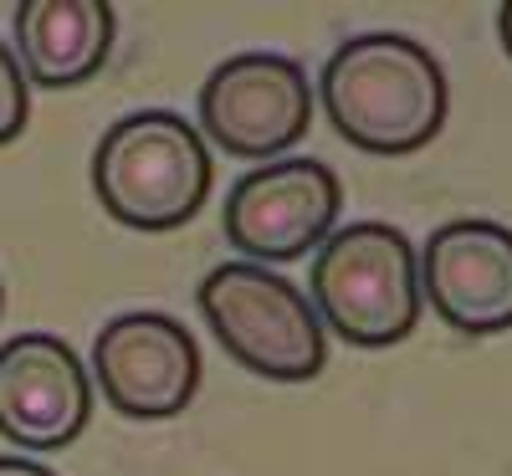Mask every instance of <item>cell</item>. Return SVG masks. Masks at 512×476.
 Segmentation results:
<instances>
[{
    "label": "cell",
    "mask_w": 512,
    "mask_h": 476,
    "mask_svg": "<svg viewBox=\"0 0 512 476\" xmlns=\"http://www.w3.org/2000/svg\"><path fill=\"white\" fill-rule=\"evenodd\" d=\"M26 118H31V82H26L16 52L0 41V149L11 139H21Z\"/></svg>",
    "instance_id": "11"
},
{
    "label": "cell",
    "mask_w": 512,
    "mask_h": 476,
    "mask_svg": "<svg viewBox=\"0 0 512 476\" xmlns=\"http://www.w3.org/2000/svg\"><path fill=\"white\" fill-rule=\"evenodd\" d=\"M318 103L338 139L359 154L400 159L425 149L446 123V72L405 31H359L338 47L318 77Z\"/></svg>",
    "instance_id": "1"
},
{
    "label": "cell",
    "mask_w": 512,
    "mask_h": 476,
    "mask_svg": "<svg viewBox=\"0 0 512 476\" xmlns=\"http://www.w3.org/2000/svg\"><path fill=\"white\" fill-rule=\"evenodd\" d=\"M93 384L128 420H169L200 389V349L169 313H118L93 338Z\"/></svg>",
    "instance_id": "7"
},
{
    "label": "cell",
    "mask_w": 512,
    "mask_h": 476,
    "mask_svg": "<svg viewBox=\"0 0 512 476\" xmlns=\"http://www.w3.org/2000/svg\"><path fill=\"white\" fill-rule=\"evenodd\" d=\"M93 420V374L57 333L0 343V436L21 451H62Z\"/></svg>",
    "instance_id": "8"
},
{
    "label": "cell",
    "mask_w": 512,
    "mask_h": 476,
    "mask_svg": "<svg viewBox=\"0 0 512 476\" xmlns=\"http://www.w3.org/2000/svg\"><path fill=\"white\" fill-rule=\"evenodd\" d=\"M308 302L354 349H390L420 323V251L400 226L349 221L338 226L308 272Z\"/></svg>",
    "instance_id": "3"
},
{
    "label": "cell",
    "mask_w": 512,
    "mask_h": 476,
    "mask_svg": "<svg viewBox=\"0 0 512 476\" xmlns=\"http://www.w3.org/2000/svg\"><path fill=\"white\" fill-rule=\"evenodd\" d=\"M497 36H502V52L512 57V0H507V6H497Z\"/></svg>",
    "instance_id": "13"
},
{
    "label": "cell",
    "mask_w": 512,
    "mask_h": 476,
    "mask_svg": "<svg viewBox=\"0 0 512 476\" xmlns=\"http://www.w3.org/2000/svg\"><path fill=\"white\" fill-rule=\"evenodd\" d=\"M200 313L216 343L251 374L303 384L323 369L328 343L308 292L256 262H226L200 282Z\"/></svg>",
    "instance_id": "4"
},
{
    "label": "cell",
    "mask_w": 512,
    "mask_h": 476,
    "mask_svg": "<svg viewBox=\"0 0 512 476\" xmlns=\"http://www.w3.org/2000/svg\"><path fill=\"white\" fill-rule=\"evenodd\" d=\"M338 210H344V185L333 169L308 154H287L226 190L221 226L246 262L277 267L323 246L338 231Z\"/></svg>",
    "instance_id": "6"
},
{
    "label": "cell",
    "mask_w": 512,
    "mask_h": 476,
    "mask_svg": "<svg viewBox=\"0 0 512 476\" xmlns=\"http://www.w3.org/2000/svg\"><path fill=\"white\" fill-rule=\"evenodd\" d=\"M313 82L282 52H236L200 88V128L231 159H287L313 128Z\"/></svg>",
    "instance_id": "5"
},
{
    "label": "cell",
    "mask_w": 512,
    "mask_h": 476,
    "mask_svg": "<svg viewBox=\"0 0 512 476\" xmlns=\"http://www.w3.org/2000/svg\"><path fill=\"white\" fill-rule=\"evenodd\" d=\"M216 164L185 113H123L93 149V195L128 231H180L210 195Z\"/></svg>",
    "instance_id": "2"
},
{
    "label": "cell",
    "mask_w": 512,
    "mask_h": 476,
    "mask_svg": "<svg viewBox=\"0 0 512 476\" xmlns=\"http://www.w3.org/2000/svg\"><path fill=\"white\" fill-rule=\"evenodd\" d=\"M420 297L456 333L512 328V226L446 221L420 246Z\"/></svg>",
    "instance_id": "9"
},
{
    "label": "cell",
    "mask_w": 512,
    "mask_h": 476,
    "mask_svg": "<svg viewBox=\"0 0 512 476\" xmlns=\"http://www.w3.org/2000/svg\"><path fill=\"white\" fill-rule=\"evenodd\" d=\"M0 302H6V287H0Z\"/></svg>",
    "instance_id": "14"
},
{
    "label": "cell",
    "mask_w": 512,
    "mask_h": 476,
    "mask_svg": "<svg viewBox=\"0 0 512 476\" xmlns=\"http://www.w3.org/2000/svg\"><path fill=\"white\" fill-rule=\"evenodd\" d=\"M16 62L36 88H77L113 52V6L103 0H26L16 6Z\"/></svg>",
    "instance_id": "10"
},
{
    "label": "cell",
    "mask_w": 512,
    "mask_h": 476,
    "mask_svg": "<svg viewBox=\"0 0 512 476\" xmlns=\"http://www.w3.org/2000/svg\"><path fill=\"white\" fill-rule=\"evenodd\" d=\"M0 476H57V471L41 461H26V456H0Z\"/></svg>",
    "instance_id": "12"
}]
</instances>
